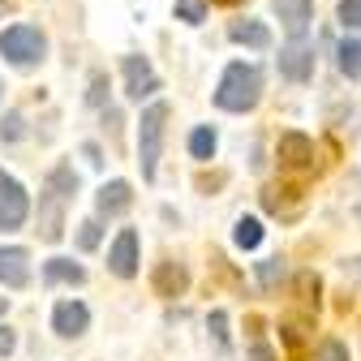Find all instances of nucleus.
<instances>
[{
    "label": "nucleus",
    "instance_id": "a878e982",
    "mask_svg": "<svg viewBox=\"0 0 361 361\" xmlns=\"http://www.w3.org/2000/svg\"><path fill=\"white\" fill-rule=\"evenodd\" d=\"M336 18H340V26H348V30H361V0H340V5H336Z\"/></svg>",
    "mask_w": 361,
    "mask_h": 361
},
{
    "label": "nucleus",
    "instance_id": "aec40b11",
    "mask_svg": "<svg viewBox=\"0 0 361 361\" xmlns=\"http://www.w3.org/2000/svg\"><path fill=\"white\" fill-rule=\"evenodd\" d=\"M280 340H284V348H288L293 357H301V348H305V340H310V323H305V319H280Z\"/></svg>",
    "mask_w": 361,
    "mask_h": 361
},
{
    "label": "nucleus",
    "instance_id": "5701e85b",
    "mask_svg": "<svg viewBox=\"0 0 361 361\" xmlns=\"http://www.w3.org/2000/svg\"><path fill=\"white\" fill-rule=\"evenodd\" d=\"M48 185H52L61 198H73V194H78V172H73L69 164H56V168L48 172Z\"/></svg>",
    "mask_w": 361,
    "mask_h": 361
},
{
    "label": "nucleus",
    "instance_id": "2f4dec72",
    "mask_svg": "<svg viewBox=\"0 0 361 361\" xmlns=\"http://www.w3.org/2000/svg\"><path fill=\"white\" fill-rule=\"evenodd\" d=\"M18 348V331L13 327H5V323H0V357H9Z\"/></svg>",
    "mask_w": 361,
    "mask_h": 361
},
{
    "label": "nucleus",
    "instance_id": "6e6552de",
    "mask_svg": "<svg viewBox=\"0 0 361 361\" xmlns=\"http://www.w3.org/2000/svg\"><path fill=\"white\" fill-rule=\"evenodd\" d=\"M65 202L69 198H61L52 185L39 194V237L43 241H61L65 237Z\"/></svg>",
    "mask_w": 361,
    "mask_h": 361
},
{
    "label": "nucleus",
    "instance_id": "f704fd0d",
    "mask_svg": "<svg viewBox=\"0 0 361 361\" xmlns=\"http://www.w3.org/2000/svg\"><path fill=\"white\" fill-rule=\"evenodd\" d=\"M5 310H9V297H0V314H5Z\"/></svg>",
    "mask_w": 361,
    "mask_h": 361
},
{
    "label": "nucleus",
    "instance_id": "f03ea898",
    "mask_svg": "<svg viewBox=\"0 0 361 361\" xmlns=\"http://www.w3.org/2000/svg\"><path fill=\"white\" fill-rule=\"evenodd\" d=\"M43 52H48V39H43L39 26H26V22H13L0 30V56H5L9 65L18 69H35L43 61Z\"/></svg>",
    "mask_w": 361,
    "mask_h": 361
},
{
    "label": "nucleus",
    "instance_id": "c9c22d12",
    "mask_svg": "<svg viewBox=\"0 0 361 361\" xmlns=\"http://www.w3.org/2000/svg\"><path fill=\"white\" fill-rule=\"evenodd\" d=\"M219 5H237V0H219Z\"/></svg>",
    "mask_w": 361,
    "mask_h": 361
},
{
    "label": "nucleus",
    "instance_id": "412c9836",
    "mask_svg": "<svg viewBox=\"0 0 361 361\" xmlns=\"http://www.w3.org/2000/svg\"><path fill=\"white\" fill-rule=\"evenodd\" d=\"M233 241H237V250H258L262 245V224L254 215H241L237 228H233Z\"/></svg>",
    "mask_w": 361,
    "mask_h": 361
},
{
    "label": "nucleus",
    "instance_id": "7c9ffc66",
    "mask_svg": "<svg viewBox=\"0 0 361 361\" xmlns=\"http://www.w3.org/2000/svg\"><path fill=\"white\" fill-rule=\"evenodd\" d=\"M99 241H104V228H99V219H86V224H82V233H78V245H82V250H95Z\"/></svg>",
    "mask_w": 361,
    "mask_h": 361
},
{
    "label": "nucleus",
    "instance_id": "9b49d317",
    "mask_svg": "<svg viewBox=\"0 0 361 361\" xmlns=\"http://www.w3.org/2000/svg\"><path fill=\"white\" fill-rule=\"evenodd\" d=\"M271 9H276V18L284 22L288 39H305V30L314 22V0H276Z\"/></svg>",
    "mask_w": 361,
    "mask_h": 361
},
{
    "label": "nucleus",
    "instance_id": "dca6fc26",
    "mask_svg": "<svg viewBox=\"0 0 361 361\" xmlns=\"http://www.w3.org/2000/svg\"><path fill=\"white\" fill-rule=\"evenodd\" d=\"M228 39L233 43H245V48H271V30H267V22H254V18H241V22H233L228 26Z\"/></svg>",
    "mask_w": 361,
    "mask_h": 361
},
{
    "label": "nucleus",
    "instance_id": "393cba45",
    "mask_svg": "<svg viewBox=\"0 0 361 361\" xmlns=\"http://www.w3.org/2000/svg\"><path fill=\"white\" fill-rule=\"evenodd\" d=\"M207 5H211V0H176V18L198 26V22H207Z\"/></svg>",
    "mask_w": 361,
    "mask_h": 361
},
{
    "label": "nucleus",
    "instance_id": "7ed1b4c3",
    "mask_svg": "<svg viewBox=\"0 0 361 361\" xmlns=\"http://www.w3.org/2000/svg\"><path fill=\"white\" fill-rule=\"evenodd\" d=\"M164 129H168V104H151L142 112V121H138V164H142V180H155V172H159Z\"/></svg>",
    "mask_w": 361,
    "mask_h": 361
},
{
    "label": "nucleus",
    "instance_id": "4be33fe9",
    "mask_svg": "<svg viewBox=\"0 0 361 361\" xmlns=\"http://www.w3.org/2000/svg\"><path fill=\"white\" fill-rule=\"evenodd\" d=\"M215 147H219V138H215L211 125H198V129L190 133V155H194V159H215Z\"/></svg>",
    "mask_w": 361,
    "mask_h": 361
},
{
    "label": "nucleus",
    "instance_id": "4468645a",
    "mask_svg": "<svg viewBox=\"0 0 361 361\" xmlns=\"http://www.w3.org/2000/svg\"><path fill=\"white\" fill-rule=\"evenodd\" d=\"M262 211L267 215H280V219H293L301 211V190H293V185H267L262 190Z\"/></svg>",
    "mask_w": 361,
    "mask_h": 361
},
{
    "label": "nucleus",
    "instance_id": "72a5a7b5",
    "mask_svg": "<svg viewBox=\"0 0 361 361\" xmlns=\"http://www.w3.org/2000/svg\"><path fill=\"white\" fill-rule=\"evenodd\" d=\"M82 155H86V159H90V164H95V168H99V164H104V159H99V147H95V142H86V147H82Z\"/></svg>",
    "mask_w": 361,
    "mask_h": 361
},
{
    "label": "nucleus",
    "instance_id": "f3484780",
    "mask_svg": "<svg viewBox=\"0 0 361 361\" xmlns=\"http://www.w3.org/2000/svg\"><path fill=\"white\" fill-rule=\"evenodd\" d=\"M43 280H48V284H82L86 271L78 262H69V258H48V262H43Z\"/></svg>",
    "mask_w": 361,
    "mask_h": 361
},
{
    "label": "nucleus",
    "instance_id": "e433bc0d",
    "mask_svg": "<svg viewBox=\"0 0 361 361\" xmlns=\"http://www.w3.org/2000/svg\"><path fill=\"white\" fill-rule=\"evenodd\" d=\"M5 5H9V0H0V9H5Z\"/></svg>",
    "mask_w": 361,
    "mask_h": 361
},
{
    "label": "nucleus",
    "instance_id": "f257e3e1",
    "mask_svg": "<svg viewBox=\"0 0 361 361\" xmlns=\"http://www.w3.org/2000/svg\"><path fill=\"white\" fill-rule=\"evenodd\" d=\"M258 99H262V73H258V65L233 61L228 69H224L219 86H215V104L224 112H250V108H258Z\"/></svg>",
    "mask_w": 361,
    "mask_h": 361
},
{
    "label": "nucleus",
    "instance_id": "39448f33",
    "mask_svg": "<svg viewBox=\"0 0 361 361\" xmlns=\"http://www.w3.org/2000/svg\"><path fill=\"white\" fill-rule=\"evenodd\" d=\"M276 65L288 82H310L314 78V43L310 39H288L276 56Z\"/></svg>",
    "mask_w": 361,
    "mask_h": 361
},
{
    "label": "nucleus",
    "instance_id": "bb28decb",
    "mask_svg": "<svg viewBox=\"0 0 361 361\" xmlns=\"http://www.w3.org/2000/svg\"><path fill=\"white\" fill-rule=\"evenodd\" d=\"M22 133H26V116H22V112H5V121H0V138H5V142H18Z\"/></svg>",
    "mask_w": 361,
    "mask_h": 361
},
{
    "label": "nucleus",
    "instance_id": "9d476101",
    "mask_svg": "<svg viewBox=\"0 0 361 361\" xmlns=\"http://www.w3.org/2000/svg\"><path fill=\"white\" fill-rule=\"evenodd\" d=\"M0 284L26 288L30 284V254L22 245H0Z\"/></svg>",
    "mask_w": 361,
    "mask_h": 361
},
{
    "label": "nucleus",
    "instance_id": "423d86ee",
    "mask_svg": "<svg viewBox=\"0 0 361 361\" xmlns=\"http://www.w3.org/2000/svg\"><path fill=\"white\" fill-rule=\"evenodd\" d=\"M121 69H125V95H129L133 104L151 99L155 90H159V73L151 69V61H147V56H125V61H121Z\"/></svg>",
    "mask_w": 361,
    "mask_h": 361
},
{
    "label": "nucleus",
    "instance_id": "473e14b6",
    "mask_svg": "<svg viewBox=\"0 0 361 361\" xmlns=\"http://www.w3.org/2000/svg\"><path fill=\"white\" fill-rule=\"evenodd\" d=\"M250 361H276V353H271L267 344H254V353H250Z\"/></svg>",
    "mask_w": 361,
    "mask_h": 361
},
{
    "label": "nucleus",
    "instance_id": "6ab92c4d",
    "mask_svg": "<svg viewBox=\"0 0 361 361\" xmlns=\"http://www.w3.org/2000/svg\"><path fill=\"white\" fill-rule=\"evenodd\" d=\"M293 293L305 310H319V293H323V280L314 276V271H297L293 276Z\"/></svg>",
    "mask_w": 361,
    "mask_h": 361
},
{
    "label": "nucleus",
    "instance_id": "c85d7f7f",
    "mask_svg": "<svg viewBox=\"0 0 361 361\" xmlns=\"http://www.w3.org/2000/svg\"><path fill=\"white\" fill-rule=\"evenodd\" d=\"M314 361H348V348L340 340H323L319 348H314Z\"/></svg>",
    "mask_w": 361,
    "mask_h": 361
},
{
    "label": "nucleus",
    "instance_id": "c756f323",
    "mask_svg": "<svg viewBox=\"0 0 361 361\" xmlns=\"http://www.w3.org/2000/svg\"><path fill=\"white\" fill-rule=\"evenodd\" d=\"M211 336H215V344L219 348H228V314H224V310H211Z\"/></svg>",
    "mask_w": 361,
    "mask_h": 361
},
{
    "label": "nucleus",
    "instance_id": "a211bd4d",
    "mask_svg": "<svg viewBox=\"0 0 361 361\" xmlns=\"http://www.w3.org/2000/svg\"><path fill=\"white\" fill-rule=\"evenodd\" d=\"M336 65L348 82L361 78V39H340V48H336Z\"/></svg>",
    "mask_w": 361,
    "mask_h": 361
},
{
    "label": "nucleus",
    "instance_id": "1a4fd4ad",
    "mask_svg": "<svg viewBox=\"0 0 361 361\" xmlns=\"http://www.w3.org/2000/svg\"><path fill=\"white\" fill-rule=\"evenodd\" d=\"M108 267H112V276H121V280L138 276V233H133V228L116 233V241L108 250Z\"/></svg>",
    "mask_w": 361,
    "mask_h": 361
},
{
    "label": "nucleus",
    "instance_id": "0eeeda50",
    "mask_svg": "<svg viewBox=\"0 0 361 361\" xmlns=\"http://www.w3.org/2000/svg\"><path fill=\"white\" fill-rule=\"evenodd\" d=\"M276 159H280V168H284V172H314V142L305 138V133L288 129V133H280Z\"/></svg>",
    "mask_w": 361,
    "mask_h": 361
},
{
    "label": "nucleus",
    "instance_id": "f8f14e48",
    "mask_svg": "<svg viewBox=\"0 0 361 361\" xmlns=\"http://www.w3.org/2000/svg\"><path fill=\"white\" fill-rule=\"evenodd\" d=\"M86 327H90V310H86L82 301H56V310H52V331H56V336L73 340V336H82Z\"/></svg>",
    "mask_w": 361,
    "mask_h": 361
},
{
    "label": "nucleus",
    "instance_id": "ddd939ff",
    "mask_svg": "<svg viewBox=\"0 0 361 361\" xmlns=\"http://www.w3.org/2000/svg\"><path fill=\"white\" fill-rule=\"evenodd\" d=\"M129 202H133V190H129V180H104L99 185V194H95V211L99 215H125L129 211Z\"/></svg>",
    "mask_w": 361,
    "mask_h": 361
},
{
    "label": "nucleus",
    "instance_id": "20e7f679",
    "mask_svg": "<svg viewBox=\"0 0 361 361\" xmlns=\"http://www.w3.org/2000/svg\"><path fill=\"white\" fill-rule=\"evenodd\" d=\"M26 215H30V198H26V190L18 185V176H9L5 168H0V233L22 228Z\"/></svg>",
    "mask_w": 361,
    "mask_h": 361
},
{
    "label": "nucleus",
    "instance_id": "b1692460",
    "mask_svg": "<svg viewBox=\"0 0 361 361\" xmlns=\"http://www.w3.org/2000/svg\"><path fill=\"white\" fill-rule=\"evenodd\" d=\"M254 271H258V284H262L267 293H271V288H276V284L284 280V262H280V258H262Z\"/></svg>",
    "mask_w": 361,
    "mask_h": 361
},
{
    "label": "nucleus",
    "instance_id": "cd10ccee",
    "mask_svg": "<svg viewBox=\"0 0 361 361\" xmlns=\"http://www.w3.org/2000/svg\"><path fill=\"white\" fill-rule=\"evenodd\" d=\"M86 104H90V108H104V104H108V73H90Z\"/></svg>",
    "mask_w": 361,
    "mask_h": 361
},
{
    "label": "nucleus",
    "instance_id": "2eb2a0df",
    "mask_svg": "<svg viewBox=\"0 0 361 361\" xmlns=\"http://www.w3.org/2000/svg\"><path fill=\"white\" fill-rule=\"evenodd\" d=\"M151 284H155L159 297H180V293L190 288V271H185V262H159Z\"/></svg>",
    "mask_w": 361,
    "mask_h": 361
}]
</instances>
